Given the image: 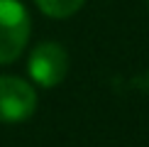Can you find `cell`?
Returning a JSON list of instances; mask_svg holds the SVG:
<instances>
[{
    "label": "cell",
    "mask_w": 149,
    "mask_h": 147,
    "mask_svg": "<svg viewBox=\"0 0 149 147\" xmlns=\"http://www.w3.org/2000/svg\"><path fill=\"white\" fill-rule=\"evenodd\" d=\"M29 39V15L20 0H0V64H10Z\"/></svg>",
    "instance_id": "1"
},
{
    "label": "cell",
    "mask_w": 149,
    "mask_h": 147,
    "mask_svg": "<svg viewBox=\"0 0 149 147\" xmlns=\"http://www.w3.org/2000/svg\"><path fill=\"white\" fill-rule=\"evenodd\" d=\"M37 93L17 76H0V123H22L34 113Z\"/></svg>",
    "instance_id": "2"
},
{
    "label": "cell",
    "mask_w": 149,
    "mask_h": 147,
    "mask_svg": "<svg viewBox=\"0 0 149 147\" xmlns=\"http://www.w3.org/2000/svg\"><path fill=\"white\" fill-rule=\"evenodd\" d=\"M29 76L34 78L39 86L52 88L64 81L66 71H69V57H66V49L56 44V42H44L29 54Z\"/></svg>",
    "instance_id": "3"
},
{
    "label": "cell",
    "mask_w": 149,
    "mask_h": 147,
    "mask_svg": "<svg viewBox=\"0 0 149 147\" xmlns=\"http://www.w3.org/2000/svg\"><path fill=\"white\" fill-rule=\"evenodd\" d=\"M34 3L49 17H71L73 12L83 8L86 0H34Z\"/></svg>",
    "instance_id": "4"
}]
</instances>
